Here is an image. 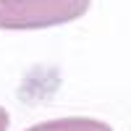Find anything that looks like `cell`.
Instances as JSON below:
<instances>
[{
    "mask_svg": "<svg viewBox=\"0 0 131 131\" xmlns=\"http://www.w3.org/2000/svg\"><path fill=\"white\" fill-rule=\"evenodd\" d=\"M8 126H10L8 110H5V107H0V131H8Z\"/></svg>",
    "mask_w": 131,
    "mask_h": 131,
    "instance_id": "cell-3",
    "label": "cell"
},
{
    "mask_svg": "<svg viewBox=\"0 0 131 131\" xmlns=\"http://www.w3.org/2000/svg\"><path fill=\"white\" fill-rule=\"evenodd\" d=\"M92 0H0V29L31 31L81 18Z\"/></svg>",
    "mask_w": 131,
    "mask_h": 131,
    "instance_id": "cell-1",
    "label": "cell"
},
{
    "mask_svg": "<svg viewBox=\"0 0 131 131\" xmlns=\"http://www.w3.org/2000/svg\"><path fill=\"white\" fill-rule=\"evenodd\" d=\"M26 131H113V128L97 118H58V121L34 123Z\"/></svg>",
    "mask_w": 131,
    "mask_h": 131,
    "instance_id": "cell-2",
    "label": "cell"
}]
</instances>
